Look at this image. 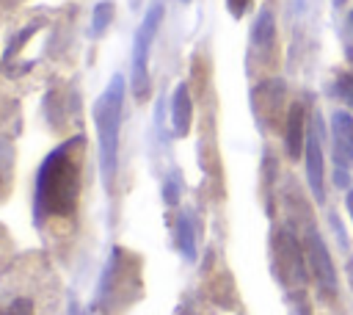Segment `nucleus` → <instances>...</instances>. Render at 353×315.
<instances>
[{
    "label": "nucleus",
    "instance_id": "obj_1",
    "mask_svg": "<svg viewBox=\"0 0 353 315\" xmlns=\"http://www.w3.org/2000/svg\"><path fill=\"white\" fill-rule=\"evenodd\" d=\"M83 135H72L44 155L33 185V218L41 227L50 218H72L83 188Z\"/></svg>",
    "mask_w": 353,
    "mask_h": 315
},
{
    "label": "nucleus",
    "instance_id": "obj_2",
    "mask_svg": "<svg viewBox=\"0 0 353 315\" xmlns=\"http://www.w3.org/2000/svg\"><path fill=\"white\" fill-rule=\"evenodd\" d=\"M141 268L143 265L135 251H130L124 246H113L110 257L105 262V271L99 276L94 307L102 315H121L124 309H130L143 293Z\"/></svg>",
    "mask_w": 353,
    "mask_h": 315
},
{
    "label": "nucleus",
    "instance_id": "obj_3",
    "mask_svg": "<svg viewBox=\"0 0 353 315\" xmlns=\"http://www.w3.org/2000/svg\"><path fill=\"white\" fill-rule=\"evenodd\" d=\"M124 75H113L105 91L94 99V124H97V144H99V174L105 191L113 188L116 169H119V133H121V113H124Z\"/></svg>",
    "mask_w": 353,
    "mask_h": 315
},
{
    "label": "nucleus",
    "instance_id": "obj_4",
    "mask_svg": "<svg viewBox=\"0 0 353 315\" xmlns=\"http://www.w3.org/2000/svg\"><path fill=\"white\" fill-rule=\"evenodd\" d=\"M270 271L284 293L306 290V282L312 274H309L303 240L290 224L273 227V232H270Z\"/></svg>",
    "mask_w": 353,
    "mask_h": 315
},
{
    "label": "nucleus",
    "instance_id": "obj_5",
    "mask_svg": "<svg viewBox=\"0 0 353 315\" xmlns=\"http://www.w3.org/2000/svg\"><path fill=\"white\" fill-rule=\"evenodd\" d=\"M163 14H165V6L163 0H154L135 36H132V64H130V88H132V97L138 102H146L149 94H152V75H149V55H152V44H154V36L160 30V22H163Z\"/></svg>",
    "mask_w": 353,
    "mask_h": 315
},
{
    "label": "nucleus",
    "instance_id": "obj_6",
    "mask_svg": "<svg viewBox=\"0 0 353 315\" xmlns=\"http://www.w3.org/2000/svg\"><path fill=\"white\" fill-rule=\"evenodd\" d=\"M301 240H303V251H306V262H309V274L317 285V293L323 301H334L336 293H339V279H336V265L331 260V251H328V243L325 238L320 235L317 224H306L298 229Z\"/></svg>",
    "mask_w": 353,
    "mask_h": 315
},
{
    "label": "nucleus",
    "instance_id": "obj_7",
    "mask_svg": "<svg viewBox=\"0 0 353 315\" xmlns=\"http://www.w3.org/2000/svg\"><path fill=\"white\" fill-rule=\"evenodd\" d=\"M287 86L281 77H270L262 80L251 88V113L256 119V124L262 127V133H270L281 124L284 130V119H287Z\"/></svg>",
    "mask_w": 353,
    "mask_h": 315
},
{
    "label": "nucleus",
    "instance_id": "obj_8",
    "mask_svg": "<svg viewBox=\"0 0 353 315\" xmlns=\"http://www.w3.org/2000/svg\"><path fill=\"white\" fill-rule=\"evenodd\" d=\"M303 163H306V185L312 191V199L317 204L325 202V149H323V119L320 113H312L309 135L303 146Z\"/></svg>",
    "mask_w": 353,
    "mask_h": 315
},
{
    "label": "nucleus",
    "instance_id": "obj_9",
    "mask_svg": "<svg viewBox=\"0 0 353 315\" xmlns=\"http://www.w3.org/2000/svg\"><path fill=\"white\" fill-rule=\"evenodd\" d=\"M331 149H334V182L339 188H350V166H353V113L336 111L331 116Z\"/></svg>",
    "mask_w": 353,
    "mask_h": 315
},
{
    "label": "nucleus",
    "instance_id": "obj_10",
    "mask_svg": "<svg viewBox=\"0 0 353 315\" xmlns=\"http://www.w3.org/2000/svg\"><path fill=\"white\" fill-rule=\"evenodd\" d=\"M309 122H312V113L306 108L303 99L292 102L290 111H287V119H284V152L290 160H298L303 158V146H306V135H309Z\"/></svg>",
    "mask_w": 353,
    "mask_h": 315
},
{
    "label": "nucleus",
    "instance_id": "obj_11",
    "mask_svg": "<svg viewBox=\"0 0 353 315\" xmlns=\"http://www.w3.org/2000/svg\"><path fill=\"white\" fill-rule=\"evenodd\" d=\"M276 52V19L270 8H259L254 25H251V55L259 61H270Z\"/></svg>",
    "mask_w": 353,
    "mask_h": 315
},
{
    "label": "nucleus",
    "instance_id": "obj_12",
    "mask_svg": "<svg viewBox=\"0 0 353 315\" xmlns=\"http://www.w3.org/2000/svg\"><path fill=\"white\" fill-rule=\"evenodd\" d=\"M168 116H171V133L176 138H185L190 133V124H193V99H190L188 83H176V88L171 94Z\"/></svg>",
    "mask_w": 353,
    "mask_h": 315
},
{
    "label": "nucleus",
    "instance_id": "obj_13",
    "mask_svg": "<svg viewBox=\"0 0 353 315\" xmlns=\"http://www.w3.org/2000/svg\"><path fill=\"white\" fill-rule=\"evenodd\" d=\"M174 243L188 262L196 260V218L190 210H179L174 221Z\"/></svg>",
    "mask_w": 353,
    "mask_h": 315
},
{
    "label": "nucleus",
    "instance_id": "obj_14",
    "mask_svg": "<svg viewBox=\"0 0 353 315\" xmlns=\"http://www.w3.org/2000/svg\"><path fill=\"white\" fill-rule=\"evenodd\" d=\"M44 116L50 122L52 130H61L66 122V91L61 88H50L44 97Z\"/></svg>",
    "mask_w": 353,
    "mask_h": 315
},
{
    "label": "nucleus",
    "instance_id": "obj_15",
    "mask_svg": "<svg viewBox=\"0 0 353 315\" xmlns=\"http://www.w3.org/2000/svg\"><path fill=\"white\" fill-rule=\"evenodd\" d=\"M41 28H44V19H41V17H36V19H33V22H28V25H25L19 33H14V36H11V41H8V47H6L3 66H8V64H11V58H14V55H17V52H19V50L28 44V39H30V36H36Z\"/></svg>",
    "mask_w": 353,
    "mask_h": 315
},
{
    "label": "nucleus",
    "instance_id": "obj_16",
    "mask_svg": "<svg viewBox=\"0 0 353 315\" xmlns=\"http://www.w3.org/2000/svg\"><path fill=\"white\" fill-rule=\"evenodd\" d=\"M113 14H116L113 0H99V3L94 6V11H91V33H94V36H102V33L110 28Z\"/></svg>",
    "mask_w": 353,
    "mask_h": 315
},
{
    "label": "nucleus",
    "instance_id": "obj_17",
    "mask_svg": "<svg viewBox=\"0 0 353 315\" xmlns=\"http://www.w3.org/2000/svg\"><path fill=\"white\" fill-rule=\"evenodd\" d=\"M273 177H276V160L270 155H265V160H262V185H265L268 213H273Z\"/></svg>",
    "mask_w": 353,
    "mask_h": 315
},
{
    "label": "nucleus",
    "instance_id": "obj_18",
    "mask_svg": "<svg viewBox=\"0 0 353 315\" xmlns=\"http://www.w3.org/2000/svg\"><path fill=\"white\" fill-rule=\"evenodd\" d=\"M11 163H14V149L8 141L0 138V193H6L8 180H11Z\"/></svg>",
    "mask_w": 353,
    "mask_h": 315
},
{
    "label": "nucleus",
    "instance_id": "obj_19",
    "mask_svg": "<svg viewBox=\"0 0 353 315\" xmlns=\"http://www.w3.org/2000/svg\"><path fill=\"white\" fill-rule=\"evenodd\" d=\"M284 298H287V309H290V315H312V304H309L306 290L284 293Z\"/></svg>",
    "mask_w": 353,
    "mask_h": 315
},
{
    "label": "nucleus",
    "instance_id": "obj_20",
    "mask_svg": "<svg viewBox=\"0 0 353 315\" xmlns=\"http://www.w3.org/2000/svg\"><path fill=\"white\" fill-rule=\"evenodd\" d=\"M0 315H33V301L28 296H17L0 307Z\"/></svg>",
    "mask_w": 353,
    "mask_h": 315
},
{
    "label": "nucleus",
    "instance_id": "obj_21",
    "mask_svg": "<svg viewBox=\"0 0 353 315\" xmlns=\"http://www.w3.org/2000/svg\"><path fill=\"white\" fill-rule=\"evenodd\" d=\"M163 199L168 207H176L179 204V174H168V180L163 182Z\"/></svg>",
    "mask_w": 353,
    "mask_h": 315
},
{
    "label": "nucleus",
    "instance_id": "obj_22",
    "mask_svg": "<svg viewBox=\"0 0 353 315\" xmlns=\"http://www.w3.org/2000/svg\"><path fill=\"white\" fill-rule=\"evenodd\" d=\"M248 8H251V0H226V11L232 14V19H243Z\"/></svg>",
    "mask_w": 353,
    "mask_h": 315
},
{
    "label": "nucleus",
    "instance_id": "obj_23",
    "mask_svg": "<svg viewBox=\"0 0 353 315\" xmlns=\"http://www.w3.org/2000/svg\"><path fill=\"white\" fill-rule=\"evenodd\" d=\"M328 218H331V227H334V232H336V243H339V246L347 251V235H345V229L339 227V218H336V213H331Z\"/></svg>",
    "mask_w": 353,
    "mask_h": 315
},
{
    "label": "nucleus",
    "instance_id": "obj_24",
    "mask_svg": "<svg viewBox=\"0 0 353 315\" xmlns=\"http://www.w3.org/2000/svg\"><path fill=\"white\" fill-rule=\"evenodd\" d=\"M345 210H347V216H350V221H353V188L345 191Z\"/></svg>",
    "mask_w": 353,
    "mask_h": 315
},
{
    "label": "nucleus",
    "instance_id": "obj_25",
    "mask_svg": "<svg viewBox=\"0 0 353 315\" xmlns=\"http://www.w3.org/2000/svg\"><path fill=\"white\" fill-rule=\"evenodd\" d=\"M347 279H350V285H353V257L347 260Z\"/></svg>",
    "mask_w": 353,
    "mask_h": 315
},
{
    "label": "nucleus",
    "instance_id": "obj_26",
    "mask_svg": "<svg viewBox=\"0 0 353 315\" xmlns=\"http://www.w3.org/2000/svg\"><path fill=\"white\" fill-rule=\"evenodd\" d=\"M6 8H11V6H17V3H22V0H0Z\"/></svg>",
    "mask_w": 353,
    "mask_h": 315
},
{
    "label": "nucleus",
    "instance_id": "obj_27",
    "mask_svg": "<svg viewBox=\"0 0 353 315\" xmlns=\"http://www.w3.org/2000/svg\"><path fill=\"white\" fill-rule=\"evenodd\" d=\"M69 315H80V312H77V304H74V301L69 304Z\"/></svg>",
    "mask_w": 353,
    "mask_h": 315
},
{
    "label": "nucleus",
    "instance_id": "obj_28",
    "mask_svg": "<svg viewBox=\"0 0 353 315\" xmlns=\"http://www.w3.org/2000/svg\"><path fill=\"white\" fill-rule=\"evenodd\" d=\"M345 3H347V0H331V6H334V8H342Z\"/></svg>",
    "mask_w": 353,
    "mask_h": 315
},
{
    "label": "nucleus",
    "instance_id": "obj_29",
    "mask_svg": "<svg viewBox=\"0 0 353 315\" xmlns=\"http://www.w3.org/2000/svg\"><path fill=\"white\" fill-rule=\"evenodd\" d=\"M130 3H132V8H135V6H138V3H141V0H130Z\"/></svg>",
    "mask_w": 353,
    "mask_h": 315
},
{
    "label": "nucleus",
    "instance_id": "obj_30",
    "mask_svg": "<svg viewBox=\"0 0 353 315\" xmlns=\"http://www.w3.org/2000/svg\"><path fill=\"white\" fill-rule=\"evenodd\" d=\"M179 3H190V0H179Z\"/></svg>",
    "mask_w": 353,
    "mask_h": 315
},
{
    "label": "nucleus",
    "instance_id": "obj_31",
    "mask_svg": "<svg viewBox=\"0 0 353 315\" xmlns=\"http://www.w3.org/2000/svg\"><path fill=\"white\" fill-rule=\"evenodd\" d=\"M350 25H353V14H350Z\"/></svg>",
    "mask_w": 353,
    "mask_h": 315
}]
</instances>
